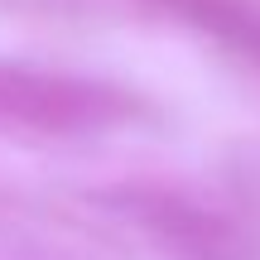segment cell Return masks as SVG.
Returning <instances> with one entry per match:
<instances>
[{"label": "cell", "instance_id": "1", "mask_svg": "<svg viewBox=\"0 0 260 260\" xmlns=\"http://www.w3.org/2000/svg\"><path fill=\"white\" fill-rule=\"evenodd\" d=\"M130 116L135 96L111 82L0 58V125L39 135H87V130H111Z\"/></svg>", "mask_w": 260, "mask_h": 260}, {"label": "cell", "instance_id": "2", "mask_svg": "<svg viewBox=\"0 0 260 260\" xmlns=\"http://www.w3.org/2000/svg\"><path fill=\"white\" fill-rule=\"evenodd\" d=\"M145 5L246 58H260V10L246 0H145Z\"/></svg>", "mask_w": 260, "mask_h": 260}]
</instances>
